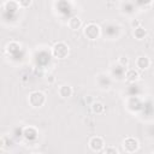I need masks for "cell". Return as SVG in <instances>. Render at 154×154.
I'll use <instances>...</instances> for the list:
<instances>
[{"mask_svg":"<svg viewBox=\"0 0 154 154\" xmlns=\"http://www.w3.org/2000/svg\"><path fill=\"white\" fill-rule=\"evenodd\" d=\"M46 94L40 91V90H35V91H31L29 94V97H28V102L29 105L32 107V108H40L42 107L45 103H46Z\"/></svg>","mask_w":154,"mask_h":154,"instance_id":"obj_1","label":"cell"},{"mask_svg":"<svg viewBox=\"0 0 154 154\" xmlns=\"http://www.w3.org/2000/svg\"><path fill=\"white\" fill-rule=\"evenodd\" d=\"M83 34L89 40H96L100 37V34H101V29L100 26L94 23V22H90L88 23L87 25H84V29H83Z\"/></svg>","mask_w":154,"mask_h":154,"instance_id":"obj_2","label":"cell"},{"mask_svg":"<svg viewBox=\"0 0 154 154\" xmlns=\"http://www.w3.org/2000/svg\"><path fill=\"white\" fill-rule=\"evenodd\" d=\"M52 55L55 59H65L69 55V46L63 41L57 42L52 48Z\"/></svg>","mask_w":154,"mask_h":154,"instance_id":"obj_3","label":"cell"},{"mask_svg":"<svg viewBox=\"0 0 154 154\" xmlns=\"http://www.w3.org/2000/svg\"><path fill=\"white\" fill-rule=\"evenodd\" d=\"M138 148H140V143H138V141H137L136 138H134V137H126V138L123 141V149H124L126 153H129V154L137 152Z\"/></svg>","mask_w":154,"mask_h":154,"instance_id":"obj_4","label":"cell"},{"mask_svg":"<svg viewBox=\"0 0 154 154\" xmlns=\"http://www.w3.org/2000/svg\"><path fill=\"white\" fill-rule=\"evenodd\" d=\"M89 148L93 150V152H100L105 148V141L101 136H93L90 140H89Z\"/></svg>","mask_w":154,"mask_h":154,"instance_id":"obj_5","label":"cell"},{"mask_svg":"<svg viewBox=\"0 0 154 154\" xmlns=\"http://www.w3.org/2000/svg\"><path fill=\"white\" fill-rule=\"evenodd\" d=\"M135 64H136V67L138 70H147L150 66V59L147 55H140L136 59Z\"/></svg>","mask_w":154,"mask_h":154,"instance_id":"obj_6","label":"cell"},{"mask_svg":"<svg viewBox=\"0 0 154 154\" xmlns=\"http://www.w3.org/2000/svg\"><path fill=\"white\" fill-rule=\"evenodd\" d=\"M72 93H73V89H72V87H71L70 84H63V85H60V87L58 88V94H59V96L63 97V99L70 97V96L72 95Z\"/></svg>","mask_w":154,"mask_h":154,"instance_id":"obj_7","label":"cell"},{"mask_svg":"<svg viewBox=\"0 0 154 154\" xmlns=\"http://www.w3.org/2000/svg\"><path fill=\"white\" fill-rule=\"evenodd\" d=\"M82 25H83L82 19H81L79 17H77V16H73V17H71V18L67 20V26H69L71 30H73V31L79 30V29L82 28Z\"/></svg>","mask_w":154,"mask_h":154,"instance_id":"obj_8","label":"cell"},{"mask_svg":"<svg viewBox=\"0 0 154 154\" xmlns=\"http://www.w3.org/2000/svg\"><path fill=\"white\" fill-rule=\"evenodd\" d=\"M125 79L130 83H134V82H137L140 79V73L137 70L135 69H129L126 72H125Z\"/></svg>","mask_w":154,"mask_h":154,"instance_id":"obj_9","label":"cell"},{"mask_svg":"<svg viewBox=\"0 0 154 154\" xmlns=\"http://www.w3.org/2000/svg\"><path fill=\"white\" fill-rule=\"evenodd\" d=\"M23 136L26 138V140H34V138H36V136H37V130L35 129V128H32V126H29V128H24V130H23Z\"/></svg>","mask_w":154,"mask_h":154,"instance_id":"obj_10","label":"cell"},{"mask_svg":"<svg viewBox=\"0 0 154 154\" xmlns=\"http://www.w3.org/2000/svg\"><path fill=\"white\" fill-rule=\"evenodd\" d=\"M90 108H91V112L95 114H102L105 112V105L100 101H94L90 105Z\"/></svg>","mask_w":154,"mask_h":154,"instance_id":"obj_11","label":"cell"},{"mask_svg":"<svg viewBox=\"0 0 154 154\" xmlns=\"http://www.w3.org/2000/svg\"><path fill=\"white\" fill-rule=\"evenodd\" d=\"M1 148H2L4 150H10V149L13 148V142H12V140H11L8 136H6V135H4V136L1 137Z\"/></svg>","mask_w":154,"mask_h":154,"instance_id":"obj_12","label":"cell"},{"mask_svg":"<svg viewBox=\"0 0 154 154\" xmlns=\"http://www.w3.org/2000/svg\"><path fill=\"white\" fill-rule=\"evenodd\" d=\"M134 36H135V38L138 40V41L144 40V37L147 36V30H146L144 28L140 26V28H137V29L134 30Z\"/></svg>","mask_w":154,"mask_h":154,"instance_id":"obj_13","label":"cell"},{"mask_svg":"<svg viewBox=\"0 0 154 154\" xmlns=\"http://www.w3.org/2000/svg\"><path fill=\"white\" fill-rule=\"evenodd\" d=\"M118 64L122 67H128L129 66V58L126 55H120L118 58Z\"/></svg>","mask_w":154,"mask_h":154,"instance_id":"obj_14","label":"cell"},{"mask_svg":"<svg viewBox=\"0 0 154 154\" xmlns=\"http://www.w3.org/2000/svg\"><path fill=\"white\" fill-rule=\"evenodd\" d=\"M19 48H20V45L17 43V42H11V43L8 45V51H10L11 53H14V52L19 51Z\"/></svg>","mask_w":154,"mask_h":154,"instance_id":"obj_15","label":"cell"},{"mask_svg":"<svg viewBox=\"0 0 154 154\" xmlns=\"http://www.w3.org/2000/svg\"><path fill=\"white\" fill-rule=\"evenodd\" d=\"M105 154H119V152H118V149L116 147L108 146V147L105 148Z\"/></svg>","mask_w":154,"mask_h":154,"instance_id":"obj_16","label":"cell"},{"mask_svg":"<svg viewBox=\"0 0 154 154\" xmlns=\"http://www.w3.org/2000/svg\"><path fill=\"white\" fill-rule=\"evenodd\" d=\"M18 4H19V7L20 8H26V7L31 6L32 1L31 0H20V1H18Z\"/></svg>","mask_w":154,"mask_h":154,"instance_id":"obj_17","label":"cell"},{"mask_svg":"<svg viewBox=\"0 0 154 154\" xmlns=\"http://www.w3.org/2000/svg\"><path fill=\"white\" fill-rule=\"evenodd\" d=\"M130 24H131V26H132L134 30L141 26V22H140L138 19H131V23H130Z\"/></svg>","mask_w":154,"mask_h":154,"instance_id":"obj_18","label":"cell"},{"mask_svg":"<svg viewBox=\"0 0 154 154\" xmlns=\"http://www.w3.org/2000/svg\"><path fill=\"white\" fill-rule=\"evenodd\" d=\"M31 154H41V153H38V152H34V153H31Z\"/></svg>","mask_w":154,"mask_h":154,"instance_id":"obj_19","label":"cell"}]
</instances>
